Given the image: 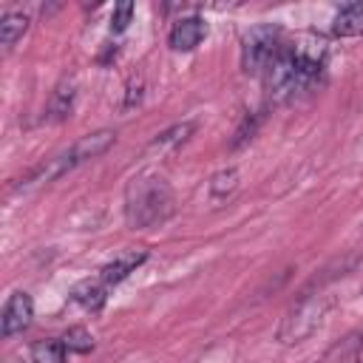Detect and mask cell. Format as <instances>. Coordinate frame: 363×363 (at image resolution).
Instances as JSON below:
<instances>
[{
    "label": "cell",
    "mask_w": 363,
    "mask_h": 363,
    "mask_svg": "<svg viewBox=\"0 0 363 363\" xmlns=\"http://www.w3.org/2000/svg\"><path fill=\"white\" fill-rule=\"evenodd\" d=\"M326 68V43L320 37H298L284 43L272 62L264 71V88L272 105L292 99L301 91H309Z\"/></svg>",
    "instance_id": "cell-1"
},
{
    "label": "cell",
    "mask_w": 363,
    "mask_h": 363,
    "mask_svg": "<svg viewBox=\"0 0 363 363\" xmlns=\"http://www.w3.org/2000/svg\"><path fill=\"white\" fill-rule=\"evenodd\" d=\"M173 216V190L159 176H136L128 184L125 196V218L133 230L156 227Z\"/></svg>",
    "instance_id": "cell-2"
},
{
    "label": "cell",
    "mask_w": 363,
    "mask_h": 363,
    "mask_svg": "<svg viewBox=\"0 0 363 363\" xmlns=\"http://www.w3.org/2000/svg\"><path fill=\"white\" fill-rule=\"evenodd\" d=\"M326 309H329V301H326L323 295H318V292L303 295V298H301V301H295V303L286 309V315L281 318L278 340H281V343H286V346L306 340V337H309V335H315V332H318V326L323 323Z\"/></svg>",
    "instance_id": "cell-3"
},
{
    "label": "cell",
    "mask_w": 363,
    "mask_h": 363,
    "mask_svg": "<svg viewBox=\"0 0 363 363\" xmlns=\"http://www.w3.org/2000/svg\"><path fill=\"white\" fill-rule=\"evenodd\" d=\"M281 45H284L281 26H275V23L252 26L241 40V68H244V74L264 77L267 65L272 62V57L278 54Z\"/></svg>",
    "instance_id": "cell-4"
},
{
    "label": "cell",
    "mask_w": 363,
    "mask_h": 363,
    "mask_svg": "<svg viewBox=\"0 0 363 363\" xmlns=\"http://www.w3.org/2000/svg\"><path fill=\"white\" fill-rule=\"evenodd\" d=\"M31 318H34V301L28 292H11L6 306H3V315H0V335L3 337H14L20 332H26L31 326Z\"/></svg>",
    "instance_id": "cell-5"
},
{
    "label": "cell",
    "mask_w": 363,
    "mask_h": 363,
    "mask_svg": "<svg viewBox=\"0 0 363 363\" xmlns=\"http://www.w3.org/2000/svg\"><path fill=\"white\" fill-rule=\"evenodd\" d=\"M207 37V23L201 17H182L173 23L167 43L173 51H193L201 45V40Z\"/></svg>",
    "instance_id": "cell-6"
},
{
    "label": "cell",
    "mask_w": 363,
    "mask_h": 363,
    "mask_svg": "<svg viewBox=\"0 0 363 363\" xmlns=\"http://www.w3.org/2000/svg\"><path fill=\"white\" fill-rule=\"evenodd\" d=\"M145 261H147V252H145V250H122V252H116V255L99 269V278H102L108 286L122 284V281H125L130 272H136Z\"/></svg>",
    "instance_id": "cell-7"
},
{
    "label": "cell",
    "mask_w": 363,
    "mask_h": 363,
    "mask_svg": "<svg viewBox=\"0 0 363 363\" xmlns=\"http://www.w3.org/2000/svg\"><path fill=\"white\" fill-rule=\"evenodd\" d=\"M74 102H77V82H74L71 77H62V79L54 85L51 96H48L45 119H48V122H62V119H68L71 111H74Z\"/></svg>",
    "instance_id": "cell-8"
},
{
    "label": "cell",
    "mask_w": 363,
    "mask_h": 363,
    "mask_svg": "<svg viewBox=\"0 0 363 363\" xmlns=\"http://www.w3.org/2000/svg\"><path fill=\"white\" fill-rule=\"evenodd\" d=\"M116 142V130H94V133H85L82 139H77L71 145V153L74 159L82 164V162H91V159H99L102 153H108Z\"/></svg>",
    "instance_id": "cell-9"
},
{
    "label": "cell",
    "mask_w": 363,
    "mask_h": 363,
    "mask_svg": "<svg viewBox=\"0 0 363 363\" xmlns=\"http://www.w3.org/2000/svg\"><path fill=\"white\" fill-rule=\"evenodd\" d=\"M71 301L79 303L88 312H99L105 306V301H108V284L102 278H85V281L74 284Z\"/></svg>",
    "instance_id": "cell-10"
},
{
    "label": "cell",
    "mask_w": 363,
    "mask_h": 363,
    "mask_svg": "<svg viewBox=\"0 0 363 363\" xmlns=\"http://www.w3.org/2000/svg\"><path fill=\"white\" fill-rule=\"evenodd\" d=\"M332 34L335 37H360L363 34V0L346 3L337 9L332 20Z\"/></svg>",
    "instance_id": "cell-11"
},
{
    "label": "cell",
    "mask_w": 363,
    "mask_h": 363,
    "mask_svg": "<svg viewBox=\"0 0 363 363\" xmlns=\"http://www.w3.org/2000/svg\"><path fill=\"white\" fill-rule=\"evenodd\" d=\"M360 349H363V335L360 332H352L340 343L329 346L326 354L320 357V363H354L357 354H360Z\"/></svg>",
    "instance_id": "cell-12"
},
{
    "label": "cell",
    "mask_w": 363,
    "mask_h": 363,
    "mask_svg": "<svg viewBox=\"0 0 363 363\" xmlns=\"http://www.w3.org/2000/svg\"><path fill=\"white\" fill-rule=\"evenodd\" d=\"M193 130H196V122H193V119H187V122H176V125H170L167 130L156 133V139L150 142V147H153V150H170V147H179V145H184V142L193 136Z\"/></svg>",
    "instance_id": "cell-13"
},
{
    "label": "cell",
    "mask_w": 363,
    "mask_h": 363,
    "mask_svg": "<svg viewBox=\"0 0 363 363\" xmlns=\"http://www.w3.org/2000/svg\"><path fill=\"white\" fill-rule=\"evenodd\" d=\"M28 28V14L26 11H6L0 17V45L11 48Z\"/></svg>",
    "instance_id": "cell-14"
},
{
    "label": "cell",
    "mask_w": 363,
    "mask_h": 363,
    "mask_svg": "<svg viewBox=\"0 0 363 363\" xmlns=\"http://www.w3.org/2000/svg\"><path fill=\"white\" fill-rule=\"evenodd\" d=\"M65 343L62 337H43L31 343V363H65Z\"/></svg>",
    "instance_id": "cell-15"
},
{
    "label": "cell",
    "mask_w": 363,
    "mask_h": 363,
    "mask_svg": "<svg viewBox=\"0 0 363 363\" xmlns=\"http://www.w3.org/2000/svg\"><path fill=\"white\" fill-rule=\"evenodd\" d=\"M238 182H241L238 167H224V170H218V173L210 179V196H213V201H224L227 196H233V193L238 190Z\"/></svg>",
    "instance_id": "cell-16"
},
{
    "label": "cell",
    "mask_w": 363,
    "mask_h": 363,
    "mask_svg": "<svg viewBox=\"0 0 363 363\" xmlns=\"http://www.w3.org/2000/svg\"><path fill=\"white\" fill-rule=\"evenodd\" d=\"M62 343H65V349L74 352V354H88V352H94V335H91L85 326H71V329H65Z\"/></svg>",
    "instance_id": "cell-17"
},
{
    "label": "cell",
    "mask_w": 363,
    "mask_h": 363,
    "mask_svg": "<svg viewBox=\"0 0 363 363\" xmlns=\"http://www.w3.org/2000/svg\"><path fill=\"white\" fill-rule=\"evenodd\" d=\"M264 122V111H258V113H252V116H247L241 125H238V130H235V136H233V142H230V147L235 150V147H241L244 142H250L252 136H255V130H258V125Z\"/></svg>",
    "instance_id": "cell-18"
},
{
    "label": "cell",
    "mask_w": 363,
    "mask_h": 363,
    "mask_svg": "<svg viewBox=\"0 0 363 363\" xmlns=\"http://www.w3.org/2000/svg\"><path fill=\"white\" fill-rule=\"evenodd\" d=\"M133 9H136V6H133L130 0H122V3L113 6V14H111V31H113V34H122V31L130 26Z\"/></svg>",
    "instance_id": "cell-19"
}]
</instances>
